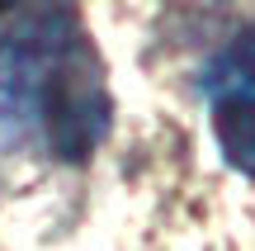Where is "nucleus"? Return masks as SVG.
Listing matches in <instances>:
<instances>
[{
    "mask_svg": "<svg viewBox=\"0 0 255 251\" xmlns=\"http://www.w3.org/2000/svg\"><path fill=\"white\" fill-rule=\"evenodd\" d=\"M237 66L246 71V81H255V33H246L237 43Z\"/></svg>",
    "mask_w": 255,
    "mask_h": 251,
    "instance_id": "3",
    "label": "nucleus"
},
{
    "mask_svg": "<svg viewBox=\"0 0 255 251\" xmlns=\"http://www.w3.org/2000/svg\"><path fill=\"white\" fill-rule=\"evenodd\" d=\"M19 5V0H0V14H5V9H14Z\"/></svg>",
    "mask_w": 255,
    "mask_h": 251,
    "instance_id": "4",
    "label": "nucleus"
},
{
    "mask_svg": "<svg viewBox=\"0 0 255 251\" xmlns=\"http://www.w3.org/2000/svg\"><path fill=\"white\" fill-rule=\"evenodd\" d=\"M213 133L218 147L241 176H255V95L251 90H227L213 104Z\"/></svg>",
    "mask_w": 255,
    "mask_h": 251,
    "instance_id": "2",
    "label": "nucleus"
},
{
    "mask_svg": "<svg viewBox=\"0 0 255 251\" xmlns=\"http://www.w3.org/2000/svg\"><path fill=\"white\" fill-rule=\"evenodd\" d=\"M109 123V100H104L95 57L85 47L81 28H66L52 43L38 76V100H33V133L57 152L62 161H85Z\"/></svg>",
    "mask_w": 255,
    "mask_h": 251,
    "instance_id": "1",
    "label": "nucleus"
}]
</instances>
